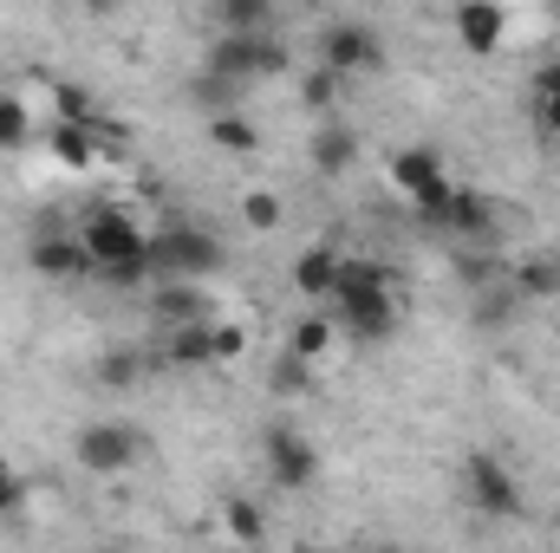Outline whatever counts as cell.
I'll return each instance as SVG.
<instances>
[{
	"label": "cell",
	"mask_w": 560,
	"mask_h": 553,
	"mask_svg": "<svg viewBox=\"0 0 560 553\" xmlns=\"http://www.w3.org/2000/svg\"><path fill=\"white\" fill-rule=\"evenodd\" d=\"M332 326H339V339H365V345H378V339H392V326H398V293H392V268H378V261H359V255H346L339 261V293H332Z\"/></svg>",
	"instance_id": "obj_1"
},
{
	"label": "cell",
	"mask_w": 560,
	"mask_h": 553,
	"mask_svg": "<svg viewBox=\"0 0 560 553\" xmlns=\"http://www.w3.org/2000/svg\"><path fill=\"white\" fill-rule=\"evenodd\" d=\"M79 242H85V255H92V274H105L112 286H138V280L150 274V235H143L118 202H98V209L85 215Z\"/></svg>",
	"instance_id": "obj_2"
},
{
	"label": "cell",
	"mask_w": 560,
	"mask_h": 553,
	"mask_svg": "<svg viewBox=\"0 0 560 553\" xmlns=\"http://www.w3.org/2000/svg\"><path fill=\"white\" fill-rule=\"evenodd\" d=\"M222 268V242L209 235V228H196L189 215H176L156 242H150V274H176L183 286L202 274H215Z\"/></svg>",
	"instance_id": "obj_3"
},
{
	"label": "cell",
	"mask_w": 560,
	"mask_h": 553,
	"mask_svg": "<svg viewBox=\"0 0 560 553\" xmlns=\"http://www.w3.org/2000/svg\"><path fill=\"white\" fill-rule=\"evenodd\" d=\"M209 72L222 85H255V79H280L287 72V46L275 33H222L209 52Z\"/></svg>",
	"instance_id": "obj_4"
},
{
	"label": "cell",
	"mask_w": 560,
	"mask_h": 553,
	"mask_svg": "<svg viewBox=\"0 0 560 553\" xmlns=\"http://www.w3.org/2000/svg\"><path fill=\"white\" fill-rule=\"evenodd\" d=\"M143 456V436L131 423H118V416H105V423H85L79 436H72V462L85 469V475H125V469H138Z\"/></svg>",
	"instance_id": "obj_5"
},
{
	"label": "cell",
	"mask_w": 560,
	"mask_h": 553,
	"mask_svg": "<svg viewBox=\"0 0 560 553\" xmlns=\"http://www.w3.org/2000/svg\"><path fill=\"white\" fill-rule=\"evenodd\" d=\"M319 66L332 72V79H346V72H372V66H385V39H378V26L372 20H326L319 26Z\"/></svg>",
	"instance_id": "obj_6"
},
{
	"label": "cell",
	"mask_w": 560,
	"mask_h": 553,
	"mask_svg": "<svg viewBox=\"0 0 560 553\" xmlns=\"http://www.w3.org/2000/svg\"><path fill=\"white\" fill-rule=\"evenodd\" d=\"M463 495H469V508H476L482 521H515V515H522V482H515V469L495 462V456H469V462H463Z\"/></svg>",
	"instance_id": "obj_7"
},
{
	"label": "cell",
	"mask_w": 560,
	"mask_h": 553,
	"mask_svg": "<svg viewBox=\"0 0 560 553\" xmlns=\"http://www.w3.org/2000/svg\"><path fill=\"white\" fill-rule=\"evenodd\" d=\"M268 475H275L280 489H313L319 482V449H313L306 430H293V423L268 430Z\"/></svg>",
	"instance_id": "obj_8"
},
{
	"label": "cell",
	"mask_w": 560,
	"mask_h": 553,
	"mask_svg": "<svg viewBox=\"0 0 560 553\" xmlns=\"http://www.w3.org/2000/svg\"><path fill=\"white\" fill-rule=\"evenodd\" d=\"M456 39H463V52H502V39H509V7H495V0H469V7H456Z\"/></svg>",
	"instance_id": "obj_9"
},
{
	"label": "cell",
	"mask_w": 560,
	"mask_h": 553,
	"mask_svg": "<svg viewBox=\"0 0 560 553\" xmlns=\"http://www.w3.org/2000/svg\"><path fill=\"white\" fill-rule=\"evenodd\" d=\"M392 183L418 202L430 189H443L450 176H443V150L436 143H405V150H392Z\"/></svg>",
	"instance_id": "obj_10"
},
{
	"label": "cell",
	"mask_w": 560,
	"mask_h": 553,
	"mask_svg": "<svg viewBox=\"0 0 560 553\" xmlns=\"http://www.w3.org/2000/svg\"><path fill=\"white\" fill-rule=\"evenodd\" d=\"M26 261H33V274H39V280L92 274V255H85V242H79V235H39V242L26 248Z\"/></svg>",
	"instance_id": "obj_11"
},
{
	"label": "cell",
	"mask_w": 560,
	"mask_h": 553,
	"mask_svg": "<svg viewBox=\"0 0 560 553\" xmlns=\"http://www.w3.org/2000/svg\"><path fill=\"white\" fill-rule=\"evenodd\" d=\"M339 261H346V255H332V248H306V255L293 261V286H300V299L332 306V293H339Z\"/></svg>",
	"instance_id": "obj_12"
},
{
	"label": "cell",
	"mask_w": 560,
	"mask_h": 553,
	"mask_svg": "<svg viewBox=\"0 0 560 553\" xmlns=\"http://www.w3.org/2000/svg\"><path fill=\"white\" fill-rule=\"evenodd\" d=\"M443 228H450V235H463V242H489V228H495V202H489V196H476V189H456V202H450Z\"/></svg>",
	"instance_id": "obj_13"
},
{
	"label": "cell",
	"mask_w": 560,
	"mask_h": 553,
	"mask_svg": "<svg viewBox=\"0 0 560 553\" xmlns=\"http://www.w3.org/2000/svg\"><path fill=\"white\" fill-rule=\"evenodd\" d=\"M359 163V131L352 125H319V138H313V169L319 176H346Z\"/></svg>",
	"instance_id": "obj_14"
},
{
	"label": "cell",
	"mask_w": 560,
	"mask_h": 553,
	"mask_svg": "<svg viewBox=\"0 0 560 553\" xmlns=\"http://www.w3.org/2000/svg\"><path fill=\"white\" fill-rule=\"evenodd\" d=\"M163 358H170L176 372H202V365H215V352H209V319L176 326V332L163 339Z\"/></svg>",
	"instance_id": "obj_15"
},
{
	"label": "cell",
	"mask_w": 560,
	"mask_h": 553,
	"mask_svg": "<svg viewBox=\"0 0 560 553\" xmlns=\"http://www.w3.org/2000/svg\"><path fill=\"white\" fill-rule=\"evenodd\" d=\"M339 345V326H332V313H300V326H293V358H306V365H319L326 352Z\"/></svg>",
	"instance_id": "obj_16"
},
{
	"label": "cell",
	"mask_w": 560,
	"mask_h": 553,
	"mask_svg": "<svg viewBox=\"0 0 560 553\" xmlns=\"http://www.w3.org/2000/svg\"><path fill=\"white\" fill-rule=\"evenodd\" d=\"M515 299H560V255L515 261Z\"/></svg>",
	"instance_id": "obj_17"
},
{
	"label": "cell",
	"mask_w": 560,
	"mask_h": 553,
	"mask_svg": "<svg viewBox=\"0 0 560 553\" xmlns=\"http://www.w3.org/2000/svg\"><path fill=\"white\" fill-rule=\"evenodd\" d=\"M209 138H215V150H229V156H255V150H261V131H255L242 111H215V118H209Z\"/></svg>",
	"instance_id": "obj_18"
},
{
	"label": "cell",
	"mask_w": 560,
	"mask_h": 553,
	"mask_svg": "<svg viewBox=\"0 0 560 553\" xmlns=\"http://www.w3.org/2000/svg\"><path fill=\"white\" fill-rule=\"evenodd\" d=\"M52 156H59L66 169H92V163H98V138H92V125H59V131H52Z\"/></svg>",
	"instance_id": "obj_19"
},
{
	"label": "cell",
	"mask_w": 560,
	"mask_h": 553,
	"mask_svg": "<svg viewBox=\"0 0 560 553\" xmlns=\"http://www.w3.org/2000/svg\"><path fill=\"white\" fill-rule=\"evenodd\" d=\"M268 0H229V7H215V26L222 33H268Z\"/></svg>",
	"instance_id": "obj_20"
},
{
	"label": "cell",
	"mask_w": 560,
	"mask_h": 553,
	"mask_svg": "<svg viewBox=\"0 0 560 553\" xmlns=\"http://www.w3.org/2000/svg\"><path fill=\"white\" fill-rule=\"evenodd\" d=\"M222 521H229V534H235L242 548H255V541L268 534V521H261V502H248V495H229V508H222Z\"/></svg>",
	"instance_id": "obj_21"
},
{
	"label": "cell",
	"mask_w": 560,
	"mask_h": 553,
	"mask_svg": "<svg viewBox=\"0 0 560 553\" xmlns=\"http://www.w3.org/2000/svg\"><path fill=\"white\" fill-rule=\"evenodd\" d=\"M209 352H215V365H242V358H248V326L215 319V326H209Z\"/></svg>",
	"instance_id": "obj_22"
},
{
	"label": "cell",
	"mask_w": 560,
	"mask_h": 553,
	"mask_svg": "<svg viewBox=\"0 0 560 553\" xmlns=\"http://www.w3.org/2000/svg\"><path fill=\"white\" fill-rule=\"evenodd\" d=\"M242 222H248L255 235H275L280 228V189H248V196H242Z\"/></svg>",
	"instance_id": "obj_23"
},
{
	"label": "cell",
	"mask_w": 560,
	"mask_h": 553,
	"mask_svg": "<svg viewBox=\"0 0 560 553\" xmlns=\"http://www.w3.org/2000/svg\"><path fill=\"white\" fill-rule=\"evenodd\" d=\"M33 131V118H26V105L13 98V92H0V150H20Z\"/></svg>",
	"instance_id": "obj_24"
},
{
	"label": "cell",
	"mask_w": 560,
	"mask_h": 553,
	"mask_svg": "<svg viewBox=\"0 0 560 553\" xmlns=\"http://www.w3.org/2000/svg\"><path fill=\"white\" fill-rule=\"evenodd\" d=\"M156 313L170 319V332H176V326H196V319H202V306H196V293H189L183 280H176V286H170V293L156 299Z\"/></svg>",
	"instance_id": "obj_25"
},
{
	"label": "cell",
	"mask_w": 560,
	"mask_h": 553,
	"mask_svg": "<svg viewBox=\"0 0 560 553\" xmlns=\"http://www.w3.org/2000/svg\"><path fill=\"white\" fill-rule=\"evenodd\" d=\"M306 378H313V365H306V358H293V352H287V358H280L275 372H268V385H275L280 398H293V391H300Z\"/></svg>",
	"instance_id": "obj_26"
},
{
	"label": "cell",
	"mask_w": 560,
	"mask_h": 553,
	"mask_svg": "<svg viewBox=\"0 0 560 553\" xmlns=\"http://www.w3.org/2000/svg\"><path fill=\"white\" fill-rule=\"evenodd\" d=\"M59 125H92V92L85 85H59Z\"/></svg>",
	"instance_id": "obj_27"
},
{
	"label": "cell",
	"mask_w": 560,
	"mask_h": 553,
	"mask_svg": "<svg viewBox=\"0 0 560 553\" xmlns=\"http://www.w3.org/2000/svg\"><path fill=\"white\" fill-rule=\"evenodd\" d=\"M20 508H26V475H20L13 462H0V521L20 515Z\"/></svg>",
	"instance_id": "obj_28"
},
{
	"label": "cell",
	"mask_w": 560,
	"mask_h": 553,
	"mask_svg": "<svg viewBox=\"0 0 560 553\" xmlns=\"http://www.w3.org/2000/svg\"><path fill=\"white\" fill-rule=\"evenodd\" d=\"M300 92H306V105H313V111H326V105H332V92H339V79L319 66V72H306V85H300Z\"/></svg>",
	"instance_id": "obj_29"
},
{
	"label": "cell",
	"mask_w": 560,
	"mask_h": 553,
	"mask_svg": "<svg viewBox=\"0 0 560 553\" xmlns=\"http://www.w3.org/2000/svg\"><path fill=\"white\" fill-rule=\"evenodd\" d=\"M535 138L560 143V98H535Z\"/></svg>",
	"instance_id": "obj_30"
},
{
	"label": "cell",
	"mask_w": 560,
	"mask_h": 553,
	"mask_svg": "<svg viewBox=\"0 0 560 553\" xmlns=\"http://www.w3.org/2000/svg\"><path fill=\"white\" fill-rule=\"evenodd\" d=\"M98 378H105V385H131V378H138V358H131V352H112Z\"/></svg>",
	"instance_id": "obj_31"
},
{
	"label": "cell",
	"mask_w": 560,
	"mask_h": 553,
	"mask_svg": "<svg viewBox=\"0 0 560 553\" xmlns=\"http://www.w3.org/2000/svg\"><path fill=\"white\" fill-rule=\"evenodd\" d=\"M535 98H560V59H541L535 66Z\"/></svg>",
	"instance_id": "obj_32"
},
{
	"label": "cell",
	"mask_w": 560,
	"mask_h": 553,
	"mask_svg": "<svg viewBox=\"0 0 560 553\" xmlns=\"http://www.w3.org/2000/svg\"><path fill=\"white\" fill-rule=\"evenodd\" d=\"M463 280H469V286H482V280H495V261H482V255H463Z\"/></svg>",
	"instance_id": "obj_33"
},
{
	"label": "cell",
	"mask_w": 560,
	"mask_h": 553,
	"mask_svg": "<svg viewBox=\"0 0 560 553\" xmlns=\"http://www.w3.org/2000/svg\"><path fill=\"white\" fill-rule=\"evenodd\" d=\"M92 553H131V548L125 541H105V548H92Z\"/></svg>",
	"instance_id": "obj_34"
}]
</instances>
